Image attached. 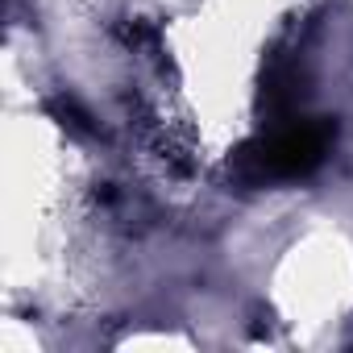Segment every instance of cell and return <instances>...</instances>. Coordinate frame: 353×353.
Returning a JSON list of instances; mask_svg holds the SVG:
<instances>
[{"label":"cell","instance_id":"6da1fadb","mask_svg":"<svg viewBox=\"0 0 353 353\" xmlns=\"http://www.w3.org/2000/svg\"><path fill=\"white\" fill-rule=\"evenodd\" d=\"M328 137H332V129L320 121L287 125V129L270 133L262 145L245 150V166L254 179H295V174H307L324 158Z\"/></svg>","mask_w":353,"mask_h":353}]
</instances>
